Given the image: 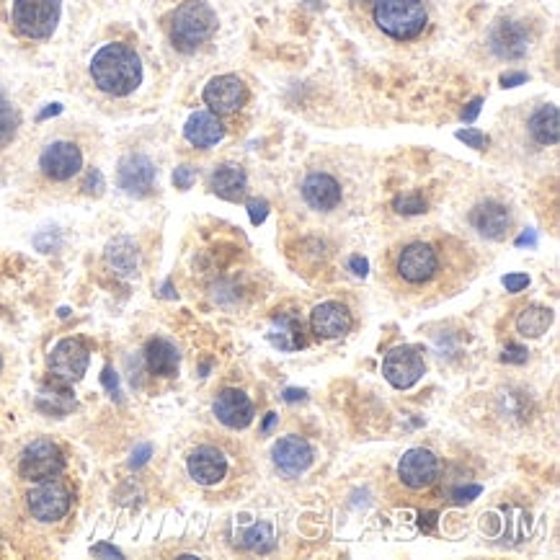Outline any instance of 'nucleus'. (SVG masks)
Listing matches in <instances>:
<instances>
[{"instance_id":"nucleus-13","label":"nucleus","mask_w":560,"mask_h":560,"mask_svg":"<svg viewBox=\"0 0 560 560\" xmlns=\"http://www.w3.org/2000/svg\"><path fill=\"white\" fill-rule=\"evenodd\" d=\"M468 220L470 225L488 240H504L506 235H509L511 225H514L509 207L501 202H493V199L475 204L473 210H470Z\"/></svg>"},{"instance_id":"nucleus-40","label":"nucleus","mask_w":560,"mask_h":560,"mask_svg":"<svg viewBox=\"0 0 560 560\" xmlns=\"http://www.w3.org/2000/svg\"><path fill=\"white\" fill-rule=\"evenodd\" d=\"M52 114H60V106H57V104H52V109L42 111V114H39V119H47V117H52Z\"/></svg>"},{"instance_id":"nucleus-18","label":"nucleus","mask_w":560,"mask_h":560,"mask_svg":"<svg viewBox=\"0 0 560 560\" xmlns=\"http://www.w3.org/2000/svg\"><path fill=\"white\" fill-rule=\"evenodd\" d=\"M310 326L318 339H339L351 331L354 320H351L349 308L341 302H320L310 313Z\"/></svg>"},{"instance_id":"nucleus-41","label":"nucleus","mask_w":560,"mask_h":560,"mask_svg":"<svg viewBox=\"0 0 560 560\" xmlns=\"http://www.w3.org/2000/svg\"><path fill=\"white\" fill-rule=\"evenodd\" d=\"M351 3H357V6H367V8H370L372 3H375V0H351Z\"/></svg>"},{"instance_id":"nucleus-12","label":"nucleus","mask_w":560,"mask_h":560,"mask_svg":"<svg viewBox=\"0 0 560 560\" xmlns=\"http://www.w3.org/2000/svg\"><path fill=\"white\" fill-rule=\"evenodd\" d=\"M39 168L50 181H70L83 168V153L75 142L57 140L44 148Z\"/></svg>"},{"instance_id":"nucleus-17","label":"nucleus","mask_w":560,"mask_h":560,"mask_svg":"<svg viewBox=\"0 0 560 560\" xmlns=\"http://www.w3.org/2000/svg\"><path fill=\"white\" fill-rule=\"evenodd\" d=\"M491 50L501 60H522L530 50V31L519 21H499L491 31Z\"/></svg>"},{"instance_id":"nucleus-33","label":"nucleus","mask_w":560,"mask_h":560,"mask_svg":"<svg viewBox=\"0 0 560 560\" xmlns=\"http://www.w3.org/2000/svg\"><path fill=\"white\" fill-rule=\"evenodd\" d=\"M527 354H530V351L524 349V346H519V344H509L504 349V362H509V364H524L527 362Z\"/></svg>"},{"instance_id":"nucleus-14","label":"nucleus","mask_w":560,"mask_h":560,"mask_svg":"<svg viewBox=\"0 0 560 560\" xmlns=\"http://www.w3.org/2000/svg\"><path fill=\"white\" fill-rule=\"evenodd\" d=\"M119 189L130 197H148L155 186V166L145 155H127L119 163Z\"/></svg>"},{"instance_id":"nucleus-19","label":"nucleus","mask_w":560,"mask_h":560,"mask_svg":"<svg viewBox=\"0 0 560 560\" xmlns=\"http://www.w3.org/2000/svg\"><path fill=\"white\" fill-rule=\"evenodd\" d=\"M215 411L217 421L225 424L228 429H246L248 424L253 421V403L243 390L235 388H225L220 395L215 398Z\"/></svg>"},{"instance_id":"nucleus-4","label":"nucleus","mask_w":560,"mask_h":560,"mask_svg":"<svg viewBox=\"0 0 560 560\" xmlns=\"http://www.w3.org/2000/svg\"><path fill=\"white\" fill-rule=\"evenodd\" d=\"M370 13L377 29L395 42H413L429 26L424 0H375Z\"/></svg>"},{"instance_id":"nucleus-24","label":"nucleus","mask_w":560,"mask_h":560,"mask_svg":"<svg viewBox=\"0 0 560 560\" xmlns=\"http://www.w3.org/2000/svg\"><path fill=\"white\" fill-rule=\"evenodd\" d=\"M527 130H530L532 140L537 145H555L560 137V122H558V106L548 104L537 109L535 114L527 122Z\"/></svg>"},{"instance_id":"nucleus-25","label":"nucleus","mask_w":560,"mask_h":560,"mask_svg":"<svg viewBox=\"0 0 560 560\" xmlns=\"http://www.w3.org/2000/svg\"><path fill=\"white\" fill-rule=\"evenodd\" d=\"M550 326H553V313L548 308H540V305L524 308L517 318V331L522 333L524 339H537Z\"/></svg>"},{"instance_id":"nucleus-20","label":"nucleus","mask_w":560,"mask_h":560,"mask_svg":"<svg viewBox=\"0 0 560 560\" xmlns=\"http://www.w3.org/2000/svg\"><path fill=\"white\" fill-rule=\"evenodd\" d=\"M305 202L320 212H331L341 204V184L328 173H310L302 184Z\"/></svg>"},{"instance_id":"nucleus-27","label":"nucleus","mask_w":560,"mask_h":560,"mask_svg":"<svg viewBox=\"0 0 560 560\" xmlns=\"http://www.w3.org/2000/svg\"><path fill=\"white\" fill-rule=\"evenodd\" d=\"M19 109L13 106V101L8 99V93L0 88V148L11 145L16 132H19Z\"/></svg>"},{"instance_id":"nucleus-7","label":"nucleus","mask_w":560,"mask_h":560,"mask_svg":"<svg viewBox=\"0 0 560 560\" xmlns=\"http://www.w3.org/2000/svg\"><path fill=\"white\" fill-rule=\"evenodd\" d=\"M73 496H70L68 486L62 480H39L37 486L26 493V506H29L31 517L37 522L52 524L68 517Z\"/></svg>"},{"instance_id":"nucleus-11","label":"nucleus","mask_w":560,"mask_h":560,"mask_svg":"<svg viewBox=\"0 0 560 560\" xmlns=\"http://www.w3.org/2000/svg\"><path fill=\"white\" fill-rule=\"evenodd\" d=\"M88 349L83 341L78 339H65L52 349L50 354V372L55 380L65 382V385H73L80 377L86 375L88 370Z\"/></svg>"},{"instance_id":"nucleus-42","label":"nucleus","mask_w":560,"mask_h":560,"mask_svg":"<svg viewBox=\"0 0 560 560\" xmlns=\"http://www.w3.org/2000/svg\"><path fill=\"white\" fill-rule=\"evenodd\" d=\"M0 372H3V357H0Z\"/></svg>"},{"instance_id":"nucleus-1","label":"nucleus","mask_w":560,"mask_h":560,"mask_svg":"<svg viewBox=\"0 0 560 560\" xmlns=\"http://www.w3.org/2000/svg\"><path fill=\"white\" fill-rule=\"evenodd\" d=\"M478 271L473 248L455 235H411L385 251L382 274L390 292L408 302H439L457 295Z\"/></svg>"},{"instance_id":"nucleus-35","label":"nucleus","mask_w":560,"mask_h":560,"mask_svg":"<svg viewBox=\"0 0 560 560\" xmlns=\"http://www.w3.org/2000/svg\"><path fill=\"white\" fill-rule=\"evenodd\" d=\"M349 266L354 269V274H359V277H364V274H367V269H370L367 259H359V256H351Z\"/></svg>"},{"instance_id":"nucleus-2","label":"nucleus","mask_w":560,"mask_h":560,"mask_svg":"<svg viewBox=\"0 0 560 560\" xmlns=\"http://www.w3.org/2000/svg\"><path fill=\"white\" fill-rule=\"evenodd\" d=\"M91 78L101 93L122 99L137 91L142 83L140 55L130 44L114 42L101 47L91 60Z\"/></svg>"},{"instance_id":"nucleus-39","label":"nucleus","mask_w":560,"mask_h":560,"mask_svg":"<svg viewBox=\"0 0 560 560\" xmlns=\"http://www.w3.org/2000/svg\"><path fill=\"white\" fill-rule=\"evenodd\" d=\"M93 555H117V558H122V553L117 548H109V545H96Z\"/></svg>"},{"instance_id":"nucleus-29","label":"nucleus","mask_w":560,"mask_h":560,"mask_svg":"<svg viewBox=\"0 0 560 560\" xmlns=\"http://www.w3.org/2000/svg\"><path fill=\"white\" fill-rule=\"evenodd\" d=\"M393 210L400 215H421L426 212V199L421 194H406V197L395 199Z\"/></svg>"},{"instance_id":"nucleus-28","label":"nucleus","mask_w":560,"mask_h":560,"mask_svg":"<svg viewBox=\"0 0 560 560\" xmlns=\"http://www.w3.org/2000/svg\"><path fill=\"white\" fill-rule=\"evenodd\" d=\"M106 259H109V264L114 266L119 274H132L137 266V248L132 246V240L119 238L109 246V251H106Z\"/></svg>"},{"instance_id":"nucleus-30","label":"nucleus","mask_w":560,"mask_h":560,"mask_svg":"<svg viewBox=\"0 0 560 560\" xmlns=\"http://www.w3.org/2000/svg\"><path fill=\"white\" fill-rule=\"evenodd\" d=\"M457 140H462L468 148L483 150L488 145V135H483L480 130H460L457 132Z\"/></svg>"},{"instance_id":"nucleus-32","label":"nucleus","mask_w":560,"mask_h":560,"mask_svg":"<svg viewBox=\"0 0 560 560\" xmlns=\"http://www.w3.org/2000/svg\"><path fill=\"white\" fill-rule=\"evenodd\" d=\"M248 212H251L253 225H261V222L266 220V215H269V204H266L264 199H251V202H248Z\"/></svg>"},{"instance_id":"nucleus-10","label":"nucleus","mask_w":560,"mask_h":560,"mask_svg":"<svg viewBox=\"0 0 560 560\" xmlns=\"http://www.w3.org/2000/svg\"><path fill=\"white\" fill-rule=\"evenodd\" d=\"M424 372V357H421V351L416 346H398L382 362V375L398 390L413 388L424 377Z\"/></svg>"},{"instance_id":"nucleus-31","label":"nucleus","mask_w":560,"mask_h":560,"mask_svg":"<svg viewBox=\"0 0 560 560\" xmlns=\"http://www.w3.org/2000/svg\"><path fill=\"white\" fill-rule=\"evenodd\" d=\"M194 179H197V173H194V168L191 166H179L176 168V173H173V184L179 186V189H191Z\"/></svg>"},{"instance_id":"nucleus-34","label":"nucleus","mask_w":560,"mask_h":560,"mask_svg":"<svg viewBox=\"0 0 560 560\" xmlns=\"http://www.w3.org/2000/svg\"><path fill=\"white\" fill-rule=\"evenodd\" d=\"M504 287L509 292H522L530 287V277H527V274H506Z\"/></svg>"},{"instance_id":"nucleus-16","label":"nucleus","mask_w":560,"mask_h":560,"mask_svg":"<svg viewBox=\"0 0 560 560\" xmlns=\"http://www.w3.org/2000/svg\"><path fill=\"white\" fill-rule=\"evenodd\" d=\"M310 462H313V447L305 437L290 434V437H282L274 444V465L287 478H297V475L305 473L310 468Z\"/></svg>"},{"instance_id":"nucleus-8","label":"nucleus","mask_w":560,"mask_h":560,"mask_svg":"<svg viewBox=\"0 0 560 560\" xmlns=\"http://www.w3.org/2000/svg\"><path fill=\"white\" fill-rule=\"evenodd\" d=\"M62 470H65V455L50 439H37L21 452L19 473L24 480L39 483V480L60 478Z\"/></svg>"},{"instance_id":"nucleus-23","label":"nucleus","mask_w":560,"mask_h":560,"mask_svg":"<svg viewBox=\"0 0 560 560\" xmlns=\"http://www.w3.org/2000/svg\"><path fill=\"white\" fill-rule=\"evenodd\" d=\"M210 189L215 191L217 197L228 199V202H238V199L246 197V189H248L246 171H243L240 166H233V163H225V166H220L215 173H212Z\"/></svg>"},{"instance_id":"nucleus-15","label":"nucleus","mask_w":560,"mask_h":560,"mask_svg":"<svg viewBox=\"0 0 560 560\" xmlns=\"http://www.w3.org/2000/svg\"><path fill=\"white\" fill-rule=\"evenodd\" d=\"M186 468H189V475L197 480L199 486H217L225 478V473H228V460H225V455L217 447L202 444V447L189 452Z\"/></svg>"},{"instance_id":"nucleus-5","label":"nucleus","mask_w":560,"mask_h":560,"mask_svg":"<svg viewBox=\"0 0 560 560\" xmlns=\"http://www.w3.org/2000/svg\"><path fill=\"white\" fill-rule=\"evenodd\" d=\"M439 478H442V465H439V457L434 452L424 450V447H413L406 455L398 460V468H395V480L398 486L408 493V496H426L431 488L437 486Z\"/></svg>"},{"instance_id":"nucleus-6","label":"nucleus","mask_w":560,"mask_h":560,"mask_svg":"<svg viewBox=\"0 0 560 560\" xmlns=\"http://www.w3.org/2000/svg\"><path fill=\"white\" fill-rule=\"evenodd\" d=\"M62 0H13L11 21L24 39H47L60 24Z\"/></svg>"},{"instance_id":"nucleus-38","label":"nucleus","mask_w":560,"mask_h":560,"mask_svg":"<svg viewBox=\"0 0 560 560\" xmlns=\"http://www.w3.org/2000/svg\"><path fill=\"white\" fill-rule=\"evenodd\" d=\"M524 75L519 73V75H504V78H501V83H504V88H511V86H517V83H524Z\"/></svg>"},{"instance_id":"nucleus-37","label":"nucleus","mask_w":560,"mask_h":560,"mask_svg":"<svg viewBox=\"0 0 560 560\" xmlns=\"http://www.w3.org/2000/svg\"><path fill=\"white\" fill-rule=\"evenodd\" d=\"M480 493V486H473V488H468V491H457L455 493V501L457 504H462V501H470L473 496H478Z\"/></svg>"},{"instance_id":"nucleus-26","label":"nucleus","mask_w":560,"mask_h":560,"mask_svg":"<svg viewBox=\"0 0 560 560\" xmlns=\"http://www.w3.org/2000/svg\"><path fill=\"white\" fill-rule=\"evenodd\" d=\"M269 339L271 344L284 351H295L305 344V341H302V326L295 318H287V315L274 320V331L269 333Z\"/></svg>"},{"instance_id":"nucleus-9","label":"nucleus","mask_w":560,"mask_h":560,"mask_svg":"<svg viewBox=\"0 0 560 560\" xmlns=\"http://www.w3.org/2000/svg\"><path fill=\"white\" fill-rule=\"evenodd\" d=\"M204 104L217 117L238 114L248 104V86L238 75H217L204 86Z\"/></svg>"},{"instance_id":"nucleus-36","label":"nucleus","mask_w":560,"mask_h":560,"mask_svg":"<svg viewBox=\"0 0 560 560\" xmlns=\"http://www.w3.org/2000/svg\"><path fill=\"white\" fill-rule=\"evenodd\" d=\"M480 104H483V99H473V101H470V109L462 111V119H465V122H473V119L478 117Z\"/></svg>"},{"instance_id":"nucleus-22","label":"nucleus","mask_w":560,"mask_h":560,"mask_svg":"<svg viewBox=\"0 0 560 560\" xmlns=\"http://www.w3.org/2000/svg\"><path fill=\"white\" fill-rule=\"evenodd\" d=\"M145 364L148 370L158 377H176L179 375V351L171 341L150 339L145 344Z\"/></svg>"},{"instance_id":"nucleus-3","label":"nucleus","mask_w":560,"mask_h":560,"mask_svg":"<svg viewBox=\"0 0 560 560\" xmlns=\"http://www.w3.org/2000/svg\"><path fill=\"white\" fill-rule=\"evenodd\" d=\"M217 31V13L207 0H184L168 21V37L171 44L184 55L197 52L210 42Z\"/></svg>"},{"instance_id":"nucleus-21","label":"nucleus","mask_w":560,"mask_h":560,"mask_svg":"<svg viewBox=\"0 0 560 560\" xmlns=\"http://www.w3.org/2000/svg\"><path fill=\"white\" fill-rule=\"evenodd\" d=\"M184 135L194 148L207 150L225 137V124H222V119L217 117V114H212V111H197V114H191L189 122H186Z\"/></svg>"}]
</instances>
